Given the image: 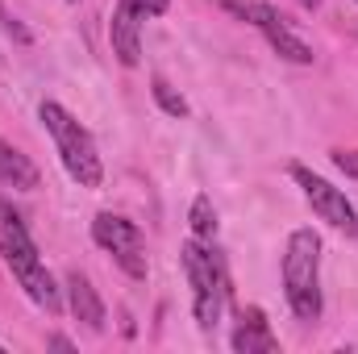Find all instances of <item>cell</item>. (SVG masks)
Here are the masks:
<instances>
[{
	"mask_svg": "<svg viewBox=\"0 0 358 354\" xmlns=\"http://www.w3.org/2000/svg\"><path fill=\"white\" fill-rule=\"evenodd\" d=\"M0 183L4 187H17V192H34L38 187V167L29 163V155H21L4 138H0Z\"/></svg>",
	"mask_w": 358,
	"mask_h": 354,
	"instance_id": "8fae6325",
	"label": "cell"
},
{
	"mask_svg": "<svg viewBox=\"0 0 358 354\" xmlns=\"http://www.w3.org/2000/svg\"><path fill=\"white\" fill-rule=\"evenodd\" d=\"M71 4H76V0H71Z\"/></svg>",
	"mask_w": 358,
	"mask_h": 354,
	"instance_id": "ac0fdd59",
	"label": "cell"
},
{
	"mask_svg": "<svg viewBox=\"0 0 358 354\" xmlns=\"http://www.w3.org/2000/svg\"><path fill=\"white\" fill-rule=\"evenodd\" d=\"M213 4H221L225 13H234L238 21H250L255 25V17H259V4L263 0H213Z\"/></svg>",
	"mask_w": 358,
	"mask_h": 354,
	"instance_id": "5bb4252c",
	"label": "cell"
},
{
	"mask_svg": "<svg viewBox=\"0 0 358 354\" xmlns=\"http://www.w3.org/2000/svg\"><path fill=\"white\" fill-rule=\"evenodd\" d=\"M0 259H4V267L13 271V279L25 288V296L38 309H46V313H59L63 309V292H59L55 275L42 263L38 242L29 238L21 213L13 204H4V200H0Z\"/></svg>",
	"mask_w": 358,
	"mask_h": 354,
	"instance_id": "6da1fadb",
	"label": "cell"
},
{
	"mask_svg": "<svg viewBox=\"0 0 358 354\" xmlns=\"http://www.w3.org/2000/svg\"><path fill=\"white\" fill-rule=\"evenodd\" d=\"M150 92H155V104H159L167 117H187V100H183L167 80H150Z\"/></svg>",
	"mask_w": 358,
	"mask_h": 354,
	"instance_id": "4fadbf2b",
	"label": "cell"
},
{
	"mask_svg": "<svg viewBox=\"0 0 358 354\" xmlns=\"http://www.w3.org/2000/svg\"><path fill=\"white\" fill-rule=\"evenodd\" d=\"M183 271H187V283H192V313H196V325L208 334L217 321H221V309H225V296H229V275L217 250H204L200 238L196 242H183Z\"/></svg>",
	"mask_w": 358,
	"mask_h": 354,
	"instance_id": "277c9868",
	"label": "cell"
},
{
	"mask_svg": "<svg viewBox=\"0 0 358 354\" xmlns=\"http://www.w3.org/2000/svg\"><path fill=\"white\" fill-rule=\"evenodd\" d=\"M92 242L100 250H108L117 267L129 275V279H146V250H142V229L117 213H96L92 221Z\"/></svg>",
	"mask_w": 358,
	"mask_h": 354,
	"instance_id": "5b68a950",
	"label": "cell"
},
{
	"mask_svg": "<svg viewBox=\"0 0 358 354\" xmlns=\"http://www.w3.org/2000/svg\"><path fill=\"white\" fill-rule=\"evenodd\" d=\"M138 8H142V17H159V13H167V0H134Z\"/></svg>",
	"mask_w": 358,
	"mask_h": 354,
	"instance_id": "2e32d148",
	"label": "cell"
},
{
	"mask_svg": "<svg viewBox=\"0 0 358 354\" xmlns=\"http://www.w3.org/2000/svg\"><path fill=\"white\" fill-rule=\"evenodd\" d=\"M255 25L263 29V38L271 42V50H275L279 59H287V63H300V67H308V63L317 59V55H313V46L287 29V21H283V13H279V8L259 4V17H255Z\"/></svg>",
	"mask_w": 358,
	"mask_h": 354,
	"instance_id": "ba28073f",
	"label": "cell"
},
{
	"mask_svg": "<svg viewBox=\"0 0 358 354\" xmlns=\"http://www.w3.org/2000/svg\"><path fill=\"white\" fill-rule=\"evenodd\" d=\"M283 296L300 321L321 317V238L313 229H296L283 250Z\"/></svg>",
	"mask_w": 358,
	"mask_h": 354,
	"instance_id": "7a4b0ae2",
	"label": "cell"
},
{
	"mask_svg": "<svg viewBox=\"0 0 358 354\" xmlns=\"http://www.w3.org/2000/svg\"><path fill=\"white\" fill-rule=\"evenodd\" d=\"M42 121H46L55 146H59V159H63L67 176L76 179L80 187H100V179H104V163H100V155H96V142H92L88 129H84L63 104H55V100L42 104Z\"/></svg>",
	"mask_w": 358,
	"mask_h": 354,
	"instance_id": "3957f363",
	"label": "cell"
},
{
	"mask_svg": "<svg viewBox=\"0 0 358 354\" xmlns=\"http://www.w3.org/2000/svg\"><path fill=\"white\" fill-rule=\"evenodd\" d=\"M300 4H304V8H317V4H321V0H300Z\"/></svg>",
	"mask_w": 358,
	"mask_h": 354,
	"instance_id": "e0dca14e",
	"label": "cell"
},
{
	"mask_svg": "<svg viewBox=\"0 0 358 354\" xmlns=\"http://www.w3.org/2000/svg\"><path fill=\"white\" fill-rule=\"evenodd\" d=\"M334 167L346 171L350 179H358V150H334Z\"/></svg>",
	"mask_w": 358,
	"mask_h": 354,
	"instance_id": "9a60e30c",
	"label": "cell"
},
{
	"mask_svg": "<svg viewBox=\"0 0 358 354\" xmlns=\"http://www.w3.org/2000/svg\"><path fill=\"white\" fill-rule=\"evenodd\" d=\"M292 179L300 183V192H304V200L313 204V213L321 217V221H329L334 229H342V234H350L355 238L358 234V213H355V204L346 200V192L342 187H334L329 179H321V176H313L308 167H292Z\"/></svg>",
	"mask_w": 358,
	"mask_h": 354,
	"instance_id": "8992f818",
	"label": "cell"
},
{
	"mask_svg": "<svg viewBox=\"0 0 358 354\" xmlns=\"http://www.w3.org/2000/svg\"><path fill=\"white\" fill-rule=\"evenodd\" d=\"M67 309H71L76 321H84V330H92V334L104 330V300L96 296L92 279L88 275H80V271L67 275Z\"/></svg>",
	"mask_w": 358,
	"mask_h": 354,
	"instance_id": "9c48e42d",
	"label": "cell"
},
{
	"mask_svg": "<svg viewBox=\"0 0 358 354\" xmlns=\"http://www.w3.org/2000/svg\"><path fill=\"white\" fill-rule=\"evenodd\" d=\"M142 8L134 0H117L113 8V21H108V42H113V55L125 63V67H138L142 63Z\"/></svg>",
	"mask_w": 358,
	"mask_h": 354,
	"instance_id": "52a82bcc",
	"label": "cell"
},
{
	"mask_svg": "<svg viewBox=\"0 0 358 354\" xmlns=\"http://www.w3.org/2000/svg\"><path fill=\"white\" fill-rule=\"evenodd\" d=\"M192 234H196L200 242H213V238H217V208H213L208 196H196V200H192Z\"/></svg>",
	"mask_w": 358,
	"mask_h": 354,
	"instance_id": "7c38bea8",
	"label": "cell"
},
{
	"mask_svg": "<svg viewBox=\"0 0 358 354\" xmlns=\"http://www.w3.org/2000/svg\"><path fill=\"white\" fill-rule=\"evenodd\" d=\"M229 346H234L238 354H275L279 351V338L271 334L263 309H242V321H238Z\"/></svg>",
	"mask_w": 358,
	"mask_h": 354,
	"instance_id": "30bf717a",
	"label": "cell"
}]
</instances>
